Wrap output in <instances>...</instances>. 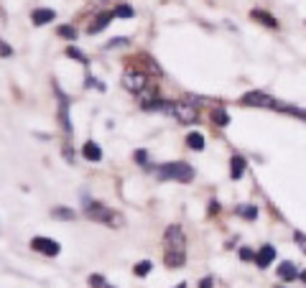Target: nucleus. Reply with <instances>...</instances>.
<instances>
[{"label":"nucleus","mask_w":306,"mask_h":288,"mask_svg":"<svg viewBox=\"0 0 306 288\" xmlns=\"http://www.w3.org/2000/svg\"><path fill=\"white\" fill-rule=\"evenodd\" d=\"M163 260L168 268L186 265V237L179 224H168L163 232Z\"/></svg>","instance_id":"obj_1"},{"label":"nucleus","mask_w":306,"mask_h":288,"mask_svg":"<svg viewBox=\"0 0 306 288\" xmlns=\"http://www.w3.org/2000/svg\"><path fill=\"white\" fill-rule=\"evenodd\" d=\"M156 176L161 181H179V184H189L194 179V168L184 161H174V163H161L156 168Z\"/></svg>","instance_id":"obj_2"},{"label":"nucleus","mask_w":306,"mask_h":288,"mask_svg":"<svg viewBox=\"0 0 306 288\" xmlns=\"http://www.w3.org/2000/svg\"><path fill=\"white\" fill-rule=\"evenodd\" d=\"M84 217H89L100 224H107V227H123V217L115 215L110 207H105L100 202H87L84 204Z\"/></svg>","instance_id":"obj_3"},{"label":"nucleus","mask_w":306,"mask_h":288,"mask_svg":"<svg viewBox=\"0 0 306 288\" xmlns=\"http://www.w3.org/2000/svg\"><path fill=\"white\" fill-rule=\"evenodd\" d=\"M240 102L247 105V107H268V110H281V112H286V107H289V105L273 100V97L265 94V92H247V94L240 97Z\"/></svg>","instance_id":"obj_4"},{"label":"nucleus","mask_w":306,"mask_h":288,"mask_svg":"<svg viewBox=\"0 0 306 288\" xmlns=\"http://www.w3.org/2000/svg\"><path fill=\"white\" fill-rule=\"evenodd\" d=\"M123 87L128 92H133V94H143L146 87H148V76L130 67V69H125V74H123Z\"/></svg>","instance_id":"obj_5"},{"label":"nucleus","mask_w":306,"mask_h":288,"mask_svg":"<svg viewBox=\"0 0 306 288\" xmlns=\"http://www.w3.org/2000/svg\"><path fill=\"white\" fill-rule=\"evenodd\" d=\"M31 247H33L36 253H41V255H51V258L62 253V245H59L56 240H51V237H41V235L31 240Z\"/></svg>","instance_id":"obj_6"},{"label":"nucleus","mask_w":306,"mask_h":288,"mask_svg":"<svg viewBox=\"0 0 306 288\" xmlns=\"http://www.w3.org/2000/svg\"><path fill=\"white\" fill-rule=\"evenodd\" d=\"M276 255H278V253H276L273 245H263V247L255 253V265H258V268H268V265L276 260Z\"/></svg>","instance_id":"obj_7"},{"label":"nucleus","mask_w":306,"mask_h":288,"mask_svg":"<svg viewBox=\"0 0 306 288\" xmlns=\"http://www.w3.org/2000/svg\"><path fill=\"white\" fill-rule=\"evenodd\" d=\"M31 21H33L36 26H46V23L56 21V10H54V8H36V10L31 13Z\"/></svg>","instance_id":"obj_8"},{"label":"nucleus","mask_w":306,"mask_h":288,"mask_svg":"<svg viewBox=\"0 0 306 288\" xmlns=\"http://www.w3.org/2000/svg\"><path fill=\"white\" fill-rule=\"evenodd\" d=\"M250 18H253V21H258V23H263V26H268V28H276V31H278V26H281L276 15H271L268 10H260V8L250 10Z\"/></svg>","instance_id":"obj_9"},{"label":"nucleus","mask_w":306,"mask_h":288,"mask_svg":"<svg viewBox=\"0 0 306 288\" xmlns=\"http://www.w3.org/2000/svg\"><path fill=\"white\" fill-rule=\"evenodd\" d=\"M278 278H281L283 283H291V281L299 278V268H296L291 260H283V263L278 265Z\"/></svg>","instance_id":"obj_10"},{"label":"nucleus","mask_w":306,"mask_h":288,"mask_svg":"<svg viewBox=\"0 0 306 288\" xmlns=\"http://www.w3.org/2000/svg\"><path fill=\"white\" fill-rule=\"evenodd\" d=\"M245 166H247V163H245L242 156H232V158H230V176H232V179H240V176L245 174Z\"/></svg>","instance_id":"obj_11"},{"label":"nucleus","mask_w":306,"mask_h":288,"mask_svg":"<svg viewBox=\"0 0 306 288\" xmlns=\"http://www.w3.org/2000/svg\"><path fill=\"white\" fill-rule=\"evenodd\" d=\"M82 156H84L87 161H100V158H102V148L89 141V143H84V148H82Z\"/></svg>","instance_id":"obj_12"},{"label":"nucleus","mask_w":306,"mask_h":288,"mask_svg":"<svg viewBox=\"0 0 306 288\" xmlns=\"http://www.w3.org/2000/svg\"><path fill=\"white\" fill-rule=\"evenodd\" d=\"M212 123H215V125H220V128H227V125H230L227 110H225V107H215V110H212Z\"/></svg>","instance_id":"obj_13"},{"label":"nucleus","mask_w":306,"mask_h":288,"mask_svg":"<svg viewBox=\"0 0 306 288\" xmlns=\"http://www.w3.org/2000/svg\"><path fill=\"white\" fill-rule=\"evenodd\" d=\"M110 21H115V13H102V15L97 18V23H92V26H89V36H92V33H100V31H102Z\"/></svg>","instance_id":"obj_14"},{"label":"nucleus","mask_w":306,"mask_h":288,"mask_svg":"<svg viewBox=\"0 0 306 288\" xmlns=\"http://www.w3.org/2000/svg\"><path fill=\"white\" fill-rule=\"evenodd\" d=\"M186 145H189L192 150H202V148H204V136H202V133H189V136H186Z\"/></svg>","instance_id":"obj_15"},{"label":"nucleus","mask_w":306,"mask_h":288,"mask_svg":"<svg viewBox=\"0 0 306 288\" xmlns=\"http://www.w3.org/2000/svg\"><path fill=\"white\" fill-rule=\"evenodd\" d=\"M51 217H56V219H74V209H67V207H56V209H51Z\"/></svg>","instance_id":"obj_16"},{"label":"nucleus","mask_w":306,"mask_h":288,"mask_svg":"<svg viewBox=\"0 0 306 288\" xmlns=\"http://www.w3.org/2000/svg\"><path fill=\"white\" fill-rule=\"evenodd\" d=\"M151 271H153V263H151V260H141V263L136 265V276H138V278H146Z\"/></svg>","instance_id":"obj_17"},{"label":"nucleus","mask_w":306,"mask_h":288,"mask_svg":"<svg viewBox=\"0 0 306 288\" xmlns=\"http://www.w3.org/2000/svg\"><path fill=\"white\" fill-rule=\"evenodd\" d=\"M237 215L245 217V219H255V217H258V209H255L253 204H242V207H237Z\"/></svg>","instance_id":"obj_18"},{"label":"nucleus","mask_w":306,"mask_h":288,"mask_svg":"<svg viewBox=\"0 0 306 288\" xmlns=\"http://www.w3.org/2000/svg\"><path fill=\"white\" fill-rule=\"evenodd\" d=\"M56 33H59L62 39H69V41H74V39H76V28H74V26H59V28H56Z\"/></svg>","instance_id":"obj_19"},{"label":"nucleus","mask_w":306,"mask_h":288,"mask_svg":"<svg viewBox=\"0 0 306 288\" xmlns=\"http://www.w3.org/2000/svg\"><path fill=\"white\" fill-rule=\"evenodd\" d=\"M112 13H115V18H133V15H136L133 8H128V5H118Z\"/></svg>","instance_id":"obj_20"},{"label":"nucleus","mask_w":306,"mask_h":288,"mask_svg":"<svg viewBox=\"0 0 306 288\" xmlns=\"http://www.w3.org/2000/svg\"><path fill=\"white\" fill-rule=\"evenodd\" d=\"M67 56H72V59H76V62H82V64H87V56L76 49V46H67Z\"/></svg>","instance_id":"obj_21"},{"label":"nucleus","mask_w":306,"mask_h":288,"mask_svg":"<svg viewBox=\"0 0 306 288\" xmlns=\"http://www.w3.org/2000/svg\"><path fill=\"white\" fill-rule=\"evenodd\" d=\"M130 41L125 39V36H118V39H112L110 44H105V49H120V46H128Z\"/></svg>","instance_id":"obj_22"},{"label":"nucleus","mask_w":306,"mask_h":288,"mask_svg":"<svg viewBox=\"0 0 306 288\" xmlns=\"http://www.w3.org/2000/svg\"><path fill=\"white\" fill-rule=\"evenodd\" d=\"M87 283H89V286H92V288H105V286H107V283H105V278H102L100 273H94V276H89V281H87Z\"/></svg>","instance_id":"obj_23"},{"label":"nucleus","mask_w":306,"mask_h":288,"mask_svg":"<svg viewBox=\"0 0 306 288\" xmlns=\"http://www.w3.org/2000/svg\"><path fill=\"white\" fill-rule=\"evenodd\" d=\"M294 240H296V245L301 247V253L306 255V235L304 232H294Z\"/></svg>","instance_id":"obj_24"},{"label":"nucleus","mask_w":306,"mask_h":288,"mask_svg":"<svg viewBox=\"0 0 306 288\" xmlns=\"http://www.w3.org/2000/svg\"><path fill=\"white\" fill-rule=\"evenodd\" d=\"M240 258H242V260H253V258H255V253H253L250 247H242V250H240Z\"/></svg>","instance_id":"obj_25"},{"label":"nucleus","mask_w":306,"mask_h":288,"mask_svg":"<svg viewBox=\"0 0 306 288\" xmlns=\"http://www.w3.org/2000/svg\"><path fill=\"white\" fill-rule=\"evenodd\" d=\"M0 56H13V49H10V46H5L3 41H0Z\"/></svg>","instance_id":"obj_26"},{"label":"nucleus","mask_w":306,"mask_h":288,"mask_svg":"<svg viewBox=\"0 0 306 288\" xmlns=\"http://www.w3.org/2000/svg\"><path fill=\"white\" fill-rule=\"evenodd\" d=\"M146 158H148L146 150H138V153H136V161H138V163H146Z\"/></svg>","instance_id":"obj_27"},{"label":"nucleus","mask_w":306,"mask_h":288,"mask_svg":"<svg viewBox=\"0 0 306 288\" xmlns=\"http://www.w3.org/2000/svg\"><path fill=\"white\" fill-rule=\"evenodd\" d=\"M199 288H212V278H209V276H207V278H202Z\"/></svg>","instance_id":"obj_28"},{"label":"nucleus","mask_w":306,"mask_h":288,"mask_svg":"<svg viewBox=\"0 0 306 288\" xmlns=\"http://www.w3.org/2000/svg\"><path fill=\"white\" fill-rule=\"evenodd\" d=\"M299 278H301V281L306 283V271H304V273H299Z\"/></svg>","instance_id":"obj_29"},{"label":"nucleus","mask_w":306,"mask_h":288,"mask_svg":"<svg viewBox=\"0 0 306 288\" xmlns=\"http://www.w3.org/2000/svg\"><path fill=\"white\" fill-rule=\"evenodd\" d=\"M176 288H186V283H179V286H176Z\"/></svg>","instance_id":"obj_30"},{"label":"nucleus","mask_w":306,"mask_h":288,"mask_svg":"<svg viewBox=\"0 0 306 288\" xmlns=\"http://www.w3.org/2000/svg\"><path fill=\"white\" fill-rule=\"evenodd\" d=\"M278 288H281V286H278Z\"/></svg>","instance_id":"obj_31"}]
</instances>
